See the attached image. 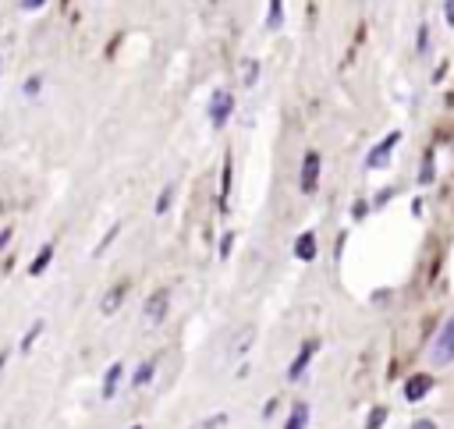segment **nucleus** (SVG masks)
Listing matches in <instances>:
<instances>
[{
	"label": "nucleus",
	"instance_id": "nucleus-27",
	"mask_svg": "<svg viewBox=\"0 0 454 429\" xmlns=\"http://www.w3.org/2000/svg\"><path fill=\"white\" fill-rule=\"evenodd\" d=\"M443 22L454 29V0H443Z\"/></svg>",
	"mask_w": 454,
	"mask_h": 429
},
{
	"label": "nucleus",
	"instance_id": "nucleus-12",
	"mask_svg": "<svg viewBox=\"0 0 454 429\" xmlns=\"http://www.w3.org/2000/svg\"><path fill=\"white\" fill-rule=\"evenodd\" d=\"M231 185H235V164H231V156H223V171H220V209H227Z\"/></svg>",
	"mask_w": 454,
	"mask_h": 429
},
{
	"label": "nucleus",
	"instance_id": "nucleus-20",
	"mask_svg": "<svg viewBox=\"0 0 454 429\" xmlns=\"http://www.w3.org/2000/svg\"><path fill=\"white\" fill-rule=\"evenodd\" d=\"M43 330H46V323H43V319H36V323H32V327L25 330V337H22L18 351H22V355H29V351H32V344H36V337H39Z\"/></svg>",
	"mask_w": 454,
	"mask_h": 429
},
{
	"label": "nucleus",
	"instance_id": "nucleus-15",
	"mask_svg": "<svg viewBox=\"0 0 454 429\" xmlns=\"http://www.w3.org/2000/svg\"><path fill=\"white\" fill-rule=\"evenodd\" d=\"M50 259H53V241H46L39 252H36V259L29 262V274L32 277H39V274H46V266H50Z\"/></svg>",
	"mask_w": 454,
	"mask_h": 429
},
{
	"label": "nucleus",
	"instance_id": "nucleus-21",
	"mask_svg": "<svg viewBox=\"0 0 454 429\" xmlns=\"http://www.w3.org/2000/svg\"><path fill=\"white\" fill-rule=\"evenodd\" d=\"M43 85H46V78H43L39 71H36V75H29V78H25V85H22V92H25V99H36V96L43 92Z\"/></svg>",
	"mask_w": 454,
	"mask_h": 429
},
{
	"label": "nucleus",
	"instance_id": "nucleus-9",
	"mask_svg": "<svg viewBox=\"0 0 454 429\" xmlns=\"http://www.w3.org/2000/svg\"><path fill=\"white\" fill-rule=\"evenodd\" d=\"M121 380H125V365H121V362H110V365H106V372H103L99 398H103V401H114V394H118Z\"/></svg>",
	"mask_w": 454,
	"mask_h": 429
},
{
	"label": "nucleus",
	"instance_id": "nucleus-3",
	"mask_svg": "<svg viewBox=\"0 0 454 429\" xmlns=\"http://www.w3.org/2000/svg\"><path fill=\"white\" fill-rule=\"evenodd\" d=\"M397 142H401V132H387V135L369 149V156H366V171H383V167L390 164V153H394Z\"/></svg>",
	"mask_w": 454,
	"mask_h": 429
},
{
	"label": "nucleus",
	"instance_id": "nucleus-5",
	"mask_svg": "<svg viewBox=\"0 0 454 429\" xmlns=\"http://www.w3.org/2000/svg\"><path fill=\"white\" fill-rule=\"evenodd\" d=\"M252 341H256V327H249V323H245V327H238V330H235V337H231V344L223 348V358H227V362L245 358V355H249V348H252Z\"/></svg>",
	"mask_w": 454,
	"mask_h": 429
},
{
	"label": "nucleus",
	"instance_id": "nucleus-6",
	"mask_svg": "<svg viewBox=\"0 0 454 429\" xmlns=\"http://www.w3.org/2000/svg\"><path fill=\"white\" fill-rule=\"evenodd\" d=\"M319 167H323L319 153H316V149L305 153V160H302V192H305V195H312V192L319 188Z\"/></svg>",
	"mask_w": 454,
	"mask_h": 429
},
{
	"label": "nucleus",
	"instance_id": "nucleus-8",
	"mask_svg": "<svg viewBox=\"0 0 454 429\" xmlns=\"http://www.w3.org/2000/svg\"><path fill=\"white\" fill-rule=\"evenodd\" d=\"M429 391H433V377H426V372H415V377H408V380H405L401 398H405L408 405H415V401H422Z\"/></svg>",
	"mask_w": 454,
	"mask_h": 429
},
{
	"label": "nucleus",
	"instance_id": "nucleus-18",
	"mask_svg": "<svg viewBox=\"0 0 454 429\" xmlns=\"http://www.w3.org/2000/svg\"><path fill=\"white\" fill-rule=\"evenodd\" d=\"M259 71H263V68H259V61L245 57V61H242V85H245V89H256V82H259Z\"/></svg>",
	"mask_w": 454,
	"mask_h": 429
},
{
	"label": "nucleus",
	"instance_id": "nucleus-19",
	"mask_svg": "<svg viewBox=\"0 0 454 429\" xmlns=\"http://www.w3.org/2000/svg\"><path fill=\"white\" fill-rule=\"evenodd\" d=\"M284 25V0H270V8H266V29L277 32Z\"/></svg>",
	"mask_w": 454,
	"mask_h": 429
},
{
	"label": "nucleus",
	"instance_id": "nucleus-11",
	"mask_svg": "<svg viewBox=\"0 0 454 429\" xmlns=\"http://www.w3.org/2000/svg\"><path fill=\"white\" fill-rule=\"evenodd\" d=\"M125 295H128V284H114V288L99 298V312H103V316H114V312L125 305Z\"/></svg>",
	"mask_w": 454,
	"mask_h": 429
},
{
	"label": "nucleus",
	"instance_id": "nucleus-13",
	"mask_svg": "<svg viewBox=\"0 0 454 429\" xmlns=\"http://www.w3.org/2000/svg\"><path fill=\"white\" fill-rule=\"evenodd\" d=\"M309 426V405L305 401H295L288 419H284V429H305Z\"/></svg>",
	"mask_w": 454,
	"mask_h": 429
},
{
	"label": "nucleus",
	"instance_id": "nucleus-14",
	"mask_svg": "<svg viewBox=\"0 0 454 429\" xmlns=\"http://www.w3.org/2000/svg\"><path fill=\"white\" fill-rule=\"evenodd\" d=\"M153 377H156V358H146V362H139V369H135L132 387H135V391H142V387H149V384H153Z\"/></svg>",
	"mask_w": 454,
	"mask_h": 429
},
{
	"label": "nucleus",
	"instance_id": "nucleus-31",
	"mask_svg": "<svg viewBox=\"0 0 454 429\" xmlns=\"http://www.w3.org/2000/svg\"><path fill=\"white\" fill-rule=\"evenodd\" d=\"M277 405H280V401H277V398H273V401H270V405H266V408H263V415H266V419H270V415H273V412H277Z\"/></svg>",
	"mask_w": 454,
	"mask_h": 429
},
{
	"label": "nucleus",
	"instance_id": "nucleus-26",
	"mask_svg": "<svg viewBox=\"0 0 454 429\" xmlns=\"http://www.w3.org/2000/svg\"><path fill=\"white\" fill-rule=\"evenodd\" d=\"M220 426H227V415L223 412H216V415H209V419H202L195 429H220Z\"/></svg>",
	"mask_w": 454,
	"mask_h": 429
},
{
	"label": "nucleus",
	"instance_id": "nucleus-16",
	"mask_svg": "<svg viewBox=\"0 0 454 429\" xmlns=\"http://www.w3.org/2000/svg\"><path fill=\"white\" fill-rule=\"evenodd\" d=\"M433 181H436V153L426 149L422 164H419V185H433Z\"/></svg>",
	"mask_w": 454,
	"mask_h": 429
},
{
	"label": "nucleus",
	"instance_id": "nucleus-24",
	"mask_svg": "<svg viewBox=\"0 0 454 429\" xmlns=\"http://www.w3.org/2000/svg\"><path fill=\"white\" fill-rule=\"evenodd\" d=\"M118 234H121V224H114V227H110V231L103 234V241H99V245L92 248V255H103V252H106V248L114 245V238H118Z\"/></svg>",
	"mask_w": 454,
	"mask_h": 429
},
{
	"label": "nucleus",
	"instance_id": "nucleus-2",
	"mask_svg": "<svg viewBox=\"0 0 454 429\" xmlns=\"http://www.w3.org/2000/svg\"><path fill=\"white\" fill-rule=\"evenodd\" d=\"M206 114H209V125L220 132L227 121H231V114H235V92H231V89H213Z\"/></svg>",
	"mask_w": 454,
	"mask_h": 429
},
{
	"label": "nucleus",
	"instance_id": "nucleus-10",
	"mask_svg": "<svg viewBox=\"0 0 454 429\" xmlns=\"http://www.w3.org/2000/svg\"><path fill=\"white\" fill-rule=\"evenodd\" d=\"M316 252H319L316 231H302V234L295 238V259H298V262H312V259H316Z\"/></svg>",
	"mask_w": 454,
	"mask_h": 429
},
{
	"label": "nucleus",
	"instance_id": "nucleus-1",
	"mask_svg": "<svg viewBox=\"0 0 454 429\" xmlns=\"http://www.w3.org/2000/svg\"><path fill=\"white\" fill-rule=\"evenodd\" d=\"M454 362V316L440 327V334L433 337V348H429V365L433 369H443Z\"/></svg>",
	"mask_w": 454,
	"mask_h": 429
},
{
	"label": "nucleus",
	"instance_id": "nucleus-4",
	"mask_svg": "<svg viewBox=\"0 0 454 429\" xmlns=\"http://www.w3.org/2000/svg\"><path fill=\"white\" fill-rule=\"evenodd\" d=\"M167 309H170V291L167 288H156L149 298H146V305H142V319L149 327H160L163 319H167Z\"/></svg>",
	"mask_w": 454,
	"mask_h": 429
},
{
	"label": "nucleus",
	"instance_id": "nucleus-32",
	"mask_svg": "<svg viewBox=\"0 0 454 429\" xmlns=\"http://www.w3.org/2000/svg\"><path fill=\"white\" fill-rule=\"evenodd\" d=\"M132 429H142V426H132Z\"/></svg>",
	"mask_w": 454,
	"mask_h": 429
},
{
	"label": "nucleus",
	"instance_id": "nucleus-7",
	"mask_svg": "<svg viewBox=\"0 0 454 429\" xmlns=\"http://www.w3.org/2000/svg\"><path fill=\"white\" fill-rule=\"evenodd\" d=\"M316 351H319V341H305V344L298 348V355H295L291 365H288V380H291V384L302 380V372H305V365L316 358Z\"/></svg>",
	"mask_w": 454,
	"mask_h": 429
},
{
	"label": "nucleus",
	"instance_id": "nucleus-17",
	"mask_svg": "<svg viewBox=\"0 0 454 429\" xmlns=\"http://www.w3.org/2000/svg\"><path fill=\"white\" fill-rule=\"evenodd\" d=\"M429 50H433V29H429V22H422L415 32V53L419 57H429Z\"/></svg>",
	"mask_w": 454,
	"mask_h": 429
},
{
	"label": "nucleus",
	"instance_id": "nucleus-30",
	"mask_svg": "<svg viewBox=\"0 0 454 429\" xmlns=\"http://www.w3.org/2000/svg\"><path fill=\"white\" fill-rule=\"evenodd\" d=\"M11 234H15L11 227H4V231H0V252H4V248H8V241H11Z\"/></svg>",
	"mask_w": 454,
	"mask_h": 429
},
{
	"label": "nucleus",
	"instance_id": "nucleus-23",
	"mask_svg": "<svg viewBox=\"0 0 454 429\" xmlns=\"http://www.w3.org/2000/svg\"><path fill=\"white\" fill-rule=\"evenodd\" d=\"M383 422H387V408L376 405V408L366 415V429H383Z\"/></svg>",
	"mask_w": 454,
	"mask_h": 429
},
{
	"label": "nucleus",
	"instance_id": "nucleus-25",
	"mask_svg": "<svg viewBox=\"0 0 454 429\" xmlns=\"http://www.w3.org/2000/svg\"><path fill=\"white\" fill-rule=\"evenodd\" d=\"M231 252H235V231H227V234L220 238V259L227 262V259H231Z\"/></svg>",
	"mask_w": 454,
	"mask_h": 429
},
{
	"label": "nucleus",
	"instance_id": "nucleus-29",
	"mask_svg": "<svg viewBox=\"0 0 454 429\" xmlns=\"http://www.w3.org/2000/svg\"><path fill=\"white\" fill-rule=\"evenodd\" d=\"M412 429H436V422H433V419H415Z\"/></svg>",
	"mask_w": 454,
	"mask_h": 429
},
{
	"label": "nucleus",
	"instance_id": "nucleus-22",
	"mask_svg": "<svg viewBox=\"0 0 454 429\" xmlns=\"http://www.w3.org/2000/svg\"><path fill=\"white\" fill-rule=\"evenodd\" d=\"M170 202H174V185H163V192L156 195V206H153L156 217H163V213L170 209Z\"/></svg>",
	"mask_w": 454,
	"mask_h": 429
},
{
	"label": "nucleus",
	"instance_id": "nucleus-28",
	"mask_svg": "<svg viewBox=\"0 0 454 429\" xmlns=\"http://www.w3.org/2000/svg\"><path fill=\"white\" fill-rule=\"evenodd\" d=\"M46 0H22V11H39Z\"/></svg>",
	"mask_w": 454,
	"mask_h": 429
}]
</instances>
